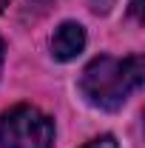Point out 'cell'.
<instances>
[{
  "label": "cell",
  "mask_w": 145,
  "mask_h": 148,
  "mask_svg": "<svg viewBox=\"0 0 145 148\" xmlns=\"http://www.w3.org/2000/svg\"><path fill=\"white\" fill-rule=\"evenodd\" d=\"M142 77H145V66L140 54H131L125 60L103 54L85 66V71L80 77V91L91 106L117 111L142 86Z\"/></svg>",
  "instance_id": "cell-1"
},
{
  "label": "cell",
  "mask_w": 145,
  "mask_h": 148,
  "mask_svg": "<svg viewBox=\"0 0 145 148\" xmlns=\"http://www.w3.org/2000/svg\"><path fill=\"white\" fill-rule=\"evenodd\" d=\"M54 123L34 106H14L0 120V148H51Z\"/></svg>",
  "instance_id": "cell-2"
},
{
  "label": "cell",
  "mask_w": 145,
  "mask_h": 148,
  "mask_svg": "<svg viewBox=\"0 0 145 148\" xmlns=\"http://www.w3.org/2000/svg\"><path fill=\"white\" fill-rule=\"evenodd\" d=\"M85 49V29L80 23H63L51 37V54L63 63H68Z\"/></svg>",
  "instance_id": "cell-3"
},
{
  "label": "cell",
  "mask_w": 145,
  "mask_h": 148,
  "mask_svg": "<svg viewBox=\"0 0 145 148\" xmlns=\"http://www.w3.org/2000/svg\"><path fill=\"white\" fill-rule=\"evenodd\" d=\"M83 148H117V143H114V137H97V140H91L88 145H83Z\"/></svg>",
  "instance_id": "cell-4"
},
{
  "label": "cell",
  "mask_w": 145,
  "mask_h": 148,
  "mask_svg": "<svg viewBox=\"0 0 145 148\" xmlns=\"http://www.w3.org/2000/svg\"><path fill=\"white\" fill-rule=\"evenodd\" d=\"M131 14H134L137 20L142 17V6H140V0H131Z\"/></svg>",
  "instance_id": "cell-5"
},
{
  "label": "cell",
  "mask_w": 145,
  "mask_h": 148,
  "mask_svg": "<svg viewBox=\"0 0 145 148\" xmlns=\"http://www.w3.org/2000/svg\"><path fill=\"white\" fill-rule=\"evenodd\" d=\"M3 57H6V46H3V40H0V71H3Z\"/></svg>",
  "instance_id": "cell-6"
},
{
  "label": "cell",
  "mask_w": 145,
  "mask_h": 148,
  "mask_svg": "<svg viewBox=\"0 0 145 148\" xmlns=\"http://www.w3.org/2000/svg\"><path fill=\"white\" fill-rule=\"evenodd\" d=\"M9 3H12V0H0V12H3V9H6Z\"/></svg>",
  "instance_id": "cell-7"
}]
</instances>
